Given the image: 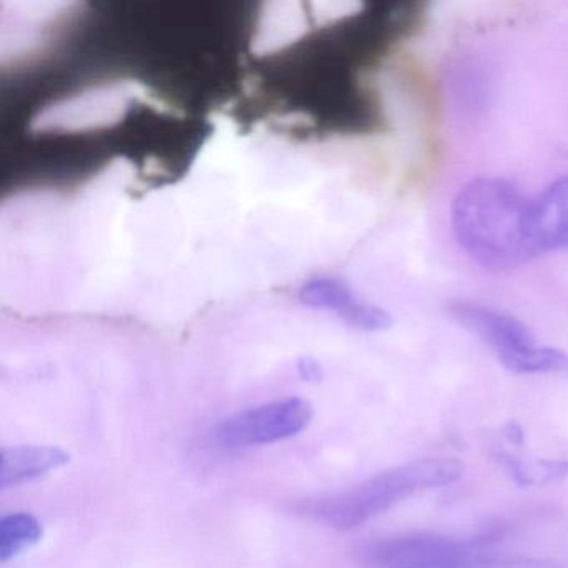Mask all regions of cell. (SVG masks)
<instances>
[{
	"mask_svg": "<svg viewBox=\"0 0 568 568\" xmlns=\"http://www.w3.org/2000/svg\"><path fill=\"white\" fill-rule=\"evenodd\" d=\"M464 474L457 458H422L382 471L348 490L304 501L302 514L332 528L351 530L427 488L454 484Z\"/></svg>",
	"mask_w": 568,
	"mask_h": 568,
	"instance_id": "cell-2",
	"label": "cell"
},
{
	"mask_svg": "<svg viewBox=\"0 0 568 568\" xmlns=\"http://www.w3.org/2000/svg\"><path fill=\"white\" fill-rule=\"evenodd\" d=\"M448 312L462 327L480 337L504 367L537 345L530 328L504 312L467 301L452 302Z\"/></svg>",
	"mask_w": 568,
	"mask_h": 568,
	"instance_id": "cell-5",
	"label": "cell"
},
{
	"mask_svg": "<svg viewBox=\"0 0 568 568\" xmlns=\"http://www.w3.org/2000/svg\"><path fill=\"white\" fill-rule=\"evenodd\" d=\"M528 201L498 178L465 184L452 204V231L465 254L488 271H510L535 257L528 239Z\"/></svg>",
	"mask_w": 568,
	"mask_h": 568,
	"instance_id": "cell-1",
	"label": "cell"
},
{
	"mask_svg": "<svg viewBox=\"0 0 568 568\" xmlns=\"http://www.w3.org/2000/svg\"><path fill=\"white\" fill-rule=\"evenodd\" d=\"M298 374L304 381L318 382L322 378V368L314 358H302L298 362Z\"/></svg>",
	"mask_w": 568,
	"mask_h": 568,
	"instance_id": "cell-11",
	"label": "cell"
},
{
	"mask_svg": "<svg viewBox=\"0 0 568 568\" xmlns=\"http://www.w3.org/2000/svg\"><path fill=\"white\" fill-rule=\"evenodd\" d=\"M42 525L29 514H12L0 520V560L8 561L41 541Z\"/></svg>",
	"mask_w": 568,
	"mask_h": 568,
	"instance_id": "cell-9",
	"label": "cell"
},
{
	"mask_svg": "<svg viewBox=\"0 0 568 568\" xmlns=\"http://www.w3.org/2000/svg\"><path fill=\"white\" fill-rule=\"evenodd\" d=\"M312 415L311 404L302 398L268 402L224 418L215 427V442L227 450L275 444L305 430Z\"/></svg>",
	"mask_w": 568,
	"mask_h": 568,
	"instance_id": "cell-4",
	"label": "cell"
},
{
	"mask_svg": "<svg viewBox=\"0 0 568 568\" xmlns=\"http://www.w3.org/2000/svg\"><path fill=\"white\" fill-rule=\"evenodd\" d=\"M298 298L307 307L334 314L354 331L384 332L392 325L384 308L362 302L341 278H311L302 285Z\"/></svg>",
	"mask_w": 568,
	"mask_h": 568,
	"instance_id": "cell-6",
	"label": "cell"
},
{
	"mask_svg": "<svg viewBox=\"0 0 568 568\" xmlns=\"http://www.w3.org/2000/svg\"><path fill=\"white\" fill-rule=\"evenodd\" d=\"M69 454L51 445H19L0 454V487L36 480L68 464Z\"/></svg>",
	"mask_w": 568,
	"mask_h": 568,
	"instance_id": "cell-8",
	"label": "cell"
},
{
	"mask_svg": "<svg viewBox=\"0 0 568 568\" xmlns=\"http://www.w3.org/2000/svg\"><path fill=\"white\" fill-rule=\"evenodd\" d=\"M514 374H548L568 377V354L555 347L535 345L505 365Z\"/></svg>",
	"mask_w": 568,
	"mask_h": 568,
	"instance_id": "cell-10",
	"label": "cell"
},
{
	"mask_svg": "<svg viewBox=\"0 0 568 568\" xmlns=\"http://www.w3.org/2000/svg\"><path fill=\"white\" fill-rule=\"evenodd\" d=\"M528 239L535 257L568 252V174L555 179L528 201Z\"/></svg>",
	"mask_w": 568,
	"mask_h": 568,
	"instance_id": "cell-7",
	"label": "cell"
},
{
	"mask_svg": "<svg viewBox=\"0 0 568 568\" xmlns=\"http://www.w3.org/2000/svg\"><path fill=\"white\" fill-rule=\"evenodd\" d=\"M371 568H530L528 558L474 551L450 538L437 535H408L375 541L362 550Z\"/></svg>",
	"mask_w": 568,
	"mask_h": 568,
	"instance_id": "cell-3",
	"label": "cell"
}]
</instances>
